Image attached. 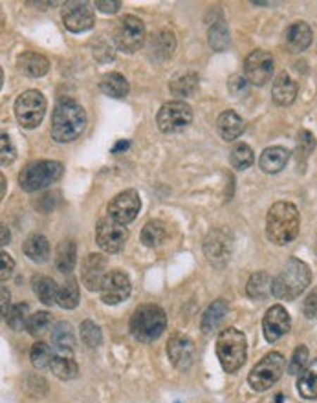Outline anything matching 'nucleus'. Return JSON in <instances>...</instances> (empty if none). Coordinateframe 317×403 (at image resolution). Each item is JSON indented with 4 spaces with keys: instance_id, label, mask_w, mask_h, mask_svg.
<instances>
[{
    "instance_id": "nucleus-39",
    "label": "nucleus",
    "mask_w": 317,
    "mask_h": 403,
    "mask_svg": "<svg viewBox=\"0 0 317 403\" xmlns=\"http://www.w3.org/2000/svg\"><path fill=\"white\" fill-rule=\"evenodd\" d=\"M28 311L30 306L26 302H19V304H13L8 311V316H6V323L10 326L11 330H23L26 328L28 325Z\"/></svg>"
},
{
    "instance_id": "nucleus-47",
    "label": "nucleus",
    "mask_w": 317,
    "mask_h": 403,
    "mask_svg": "<svg viewBox=\"0 0 317 403\" xmlns=\"http://www.w3.org/2000/svg\"><path fill=\"white\" fill-rule=\"evenodd\" d=\"M303 314L308 319H317V288L308 293L303 301Z\"/></svg>"
},
{
    "instance_id": "nucleus-5",
    "label": "nucleus",
    "mask_w": 317,
    "mask_h": 403,
    "mask_svg": "<svg viewBox=\"0 0 317 403\" xmlns=\"http://www.w3.org/2000/svg\"><path fill=\"white\" fill-rule=\"evenodd\" d=\"M216 356H218L222 368L228 374L239 371L246 361V356H248L246 335L237 328L222 330L216 337Z\"/></svg>"
},
{
    "instance_id": "nucleus-54",
    "label": "nucleus",
    "mask_w": 317,
    "mask_h": 403,
    "mask_svg": "<svg viewBox=\"0 0 317 403\" xmlns=\"http://www.w3.org/2000/svg\"><path fill=\"white\" fill-rule=\"evenodd\" d=\"M0 182H2V197H4V192H6V178L4 176H0Z\"/></svg>"
},
{
    "instance_id": "nucleus-24",
    "label": "nucleus",
    "mask_w": 317,
    "mask_h": 403,
    "mask_svg": "<svg viewBox=\"0 0 317 403\" xmlns=\"http://www.w3.org/2000/svg\"><path fill=\"white\" fill-rule=\"evenodd\" d=\"M297 96V85L288 73L282 72L277 75V79L273 81V87H271V97L275 101L277 105L288 106L295 101Z\"/></svg>"
},
{
    "instance_id": "nucleus-51",
    "label": "nucleus",
    "mask_w": 317,
    "mask_h": 403,
    "mask_svg": "<svg viewBox=\"0 0 317 403\" xmlns=\"http://www.w3.org/2000/svg\"><path fill=\"white\" fill-rule=\"evenodd\" d=\"M0 293H2V301H0V304H2V316H8V311H10V292H8V288L6 286H2V290H0Z\"/></svg>"
},
{
    "instance_id": "nucleus-49",
    "label": "nucleus",
    "mask_w": 317,
    "mask_h": 403,
    "mask_svg": "<svg viewBox=\"0 0 317 403\" xmlns=\"http://www.w3.org/2000/svg\"><path fill=\"white\" fill-rule=\"evenodd\" d=\"M246 78H242V75H233L231 78V81L228 82V88H230V92L233 94V96H240L242 92H246Z\"/></svg>"
},
{
    "instance_id": "nucleus-55",
    "label": "nucleus",
    "mask_w": 317,
    "mask_h": 403,
    "mask_svg": "<svg viewBox=\"0 0 317 403\" xmlns=\"http://www.w3.org/2000/svg\"><path fill=\"white\" fill-rule=\"evenodd\" d=\"M313 247H316V253H317V238H316V246H313Z\"/></svg>"
},
{
    "instance_id": "nucleus-40",
    "label": "nucleus",
    "mask_w": 317,
    "mask_h": 403,
    "mask_svg": "<svg viewBox=\"0 0 317 403\" xmlns=\"http://www.w3.org/2000/svg\"><path fill=\"white\" fill-rule=\"evenodd\" d=\"M50 326H51L50 314H48V311H37V314L30 316L26 330H28V334L33 335V337H42V335L50 330Z\"/></svg>"
},
{
    "instance_id": "nucleus-13",
    "label": "nucleus",
    "mask_w": 317,
    "mask_h": 403,
    "mask_svg": "<svg viewBox=\"0 0 317 403\" xmlns=\"http://www.w3.org/2000/svg\"><path fill=\"white\" fill-rule=\"evenodd\" d=\"M129 238V231L116 220L105 218L96 228V242L106 253H118L123 249L125 242Z\"/></svg>"
},
{
    "instance_id": "nucleus-38",
    "label": "nucleus",
    "mask_w": 317,
    "mask_h": 403,
    "mask_svg": "<svg viewBox=\"0 0 317 403\" xmlns=\"http://www.w3.org/2000/svg\"><path fill=\"white\" fill-rule=\"evenodd\" d=\"M57 304L65 310H74L79 304V286L75 279H68L59 288V297H57Z\"/></svg>"
},
{
    "instance_id": "nucleus-53",
    "label": "nucleus",
    "mask_w": 317,
    "mask_h": 403,
    "mask_svg": "<svg viewBox=\"0 0 317 403\" xmlns=\"http://www.w3.org/2000/svg\"><path fill=\"white\" fill-rule=\"evenodd\" d=\"M129 145H130V143L125 142V140H123V142H120V143H118V145L114 147V149H112V152H114V154H116V152L123 151V149H127V147H129Z\"/></svg>"
},
{
    "instance_id": "nucleus-43",
    "label": "nucleus",
    "mask_w": 317,
    "mask_h": 403,
    "mask_svg": "<svg viewBox=\"0 0 317 403\" xmlns=\"http://www.w3.org/2000/svg\"><path fill=\"white\" fill-rule=\"evenodd\" d=\"M51 357H54V354H51L50 347H48L46 343H42V341H37V343L32 347V350H30V359H32V365L37 366V368L50 366Z\"/></svg>"
},
{
    "instance_id": "nucleus-42",
    "label": "nucleus",
    "mask_w": 317,
    "mask_h": 403,
    "mask_svg": "<svg viewBox=\"0 0 317 403\" xmlns=\"http://www.w3.org/2000/svg\"><path fill=\"white\" fill-rule=\"evenodd\" d=\"M79 330H81V341H83L87 347L97 348L103 343L101 328H99L94 321H83Z\"/></svg>"
},
{
    "instance_id": "nucleus-32",
    "label": "nucleus",
    "mask_w": 317,
    "mask_h": 403,
    "mask_svg": "<svg viewBox=\"0 0 317 403\" xmlns=\"http://www.w3.org/2000/svg\"><path fill=\"white\" fill-rule=\"evenodd\" d=\"M77 246L74 240H63L56 249V268L61 273H70L77 262Z\"/></svg>"
},
{
    "instance_id": "nucleus-14",
    "label": "nucleus",
    "mask_w": 317,
    "mask_h": 403,
    "mask_svg": "<svg viewBox=\"0 0 317 403\" xmlns=\"http://www.w3.org/2000/svg\"><path fill=\"white\" fill-rule=\"evenodd\" d=\"M63 24L68 32L83 33L94 26V9L88 2H65L63 6Z\"/></svg>"
},
{
    "instance_id": "nucleus-36",
    "label": "nucleus",
    "mask_w": 317,
    "mask_h": 403,
    "mask_svg": "<svg viewBox=\"0 0 317 403\" xmlns=\"http://www.w3.org/2000/svg\"><path fill=\"white\" fill-rule=\"evenodd\" d=\"M255 161V154L253 149L248 143H237L230 152V163L233 165V169L246 170L249 169Z\"/></svg>"
},
{
    "instance_id": "nucleus-10",
    "label": "nucleus",
    "mask_w": 317,
    "mask_h": 403,
    "mask_svg": "<svg viewBox=\"0 0 317 403\" xmlns=\"http://www.w3.org/2000/svg\"><path fill=\"white\" fill-rule=\"evenodd\" d=\"M114 42L125 54H134L145 42V24L134 15H125L114 30Z\"/></svg>"
},
{
    "instance_id": "nucleus-15",
    "label": "nucleus",
    "mask_w": 317,
    "mask_h": 403,
    "mask_svg": "<svg viewBox=\"0 0 317 403\" xmlns=\"http://www.w3.org/2000/svg\"><path fill=\"white\" fill-rule=\"evenodd\" d=\"M231 237L222 229H215L207 235L206 242H204V253H206L209 264L216 266V268H224L230 262L231 256Z\"/></svg>"
},
{
    "instance_id": "nucleus-9",
    "label": "nucleus",
    "mask_w": 317,
    "mask_h": 403,
    "mask_svg": "<svg viewBox=\"0 0 317 403\" xmlns=\"http://www.w3.org/2000/svg\"><path fill=\"white\" fill-rule=\"evenodd\" d=\"M193 121V108L185 101H169L161 106L156 116V123L163 134H178Z\"/></svg>"
},
{
    "instance_id": "nucleus-6",
    "label": "nucleus",
    "mask_w": 317,
    "mask_h": 403,
    "mask_svg": "<svg viewBox=\"0 0 317 403\" xmlns=\"http://www.w3.org/2000/svg\"><path fill=\"white\" fill-rule=\"evenodd\" d=\"M63 176V163L54 160H39L20 170L19 183L26 192L42 191Z\"/></svg>"
},
{
    "instance_id": "nucleus-26",
    "label": "nucleus",
    "mask_w": 317,
    "mask_h": 403,
    "mask_svg": "<svg viewBox=\"0 0 317 403\" xmlns=\"http://www.w3.org/2000/svg\"><path fill=\"white\" fill-rule=\"evenodd\" d=\"M225 314H228V301L225 299H216L213 304L207 306L202 316V332L204 334H213L218 326L222 325Z\"/></svg>"
},
{
    "instance_id": "nucleus-46",
    "label": "nucleus",
    "mask_w": 317,
    "mask_h": 403,
    "mask_svg": "<svg viewBox=\"0 0 317 403\" xmlns=\"http://www.w3.org/2000/svg\"><path fill=\"white\" fill-rule=\"evenodd\" d=\"M0 160H2V165H10L13 163L15 158H17V151H15L13 143H11V137L8 134H2L0 136Z\"/></svg>"
},
{
    "instance_id": "nucleus-33",
    "label": "nucleus",
    "mask_w": 317,
    "mask_h": 403,
    "mask_svg": "<svg viewBox=\"0 0 317 403\" xmlns=\"http://www.w3.org/2000/svg\"><path fill=\"white\" fill-rule=\"evenodd\" d=\"M170 92L176 97L193 96L198 88V75L194 72H180L169 82Z\"/></svg>"
},
{
    "instance_id": "nucleus-52",
    "label": "nucleus",
    "mask_w": 317,
    "mask_h": 403,
    "mask_svg": "<svg viewBox=\"0 0 317 403\" xmlns=\"http://www.w3.org/2000/svg\"><path fill=\"white\" fill-rule=\"evenodd\" d=\"M2 246H6V244H10V229L6 228V225H2Z\"/></svg>"
},
{
    "instance_id": "nucleus-34",
    "label": "nucleus",
    "mask_w": 317,
    "mask_h": 403,
    "mask_svg": "<svg viewBox=\"0 0 317 403\" xmlns=\"http://www.w3.org/2000/svg\"><path fill=\"white\" fill-rule=\"evenodd\" d=\"M297 390L304 399L317 398V359H313V361L301 372L297 380Z\"/></svg>"
},
{
    "instance_id": "nucleus-31",
    "label": "nucleus",
    "mask_w": 317,
    "mask_h": 403,
    "mask_svg": "<svg viewBox=\"0 0 317 403\" xmlns=\"http://www.w3.org/2000/svg\"><path fill=\"white\" fill-rule=\"evenodd\" d=\"M99 88H101L105 96L114 97V99H121V97L127 96L130 90L129 81L118 72L106 73L105 78L101 79V82H99Z\"/></svg>"
},
{
    "instance_id": "nucleus-16",
    "label": "nucleus",
    "mask_w": 317,
    "mask_h": 403,
    "mask_svg": "<svg viewBox=\"0 0 317 403\" xmlns=\"http://www.w3.org/2000/svg\"><path fill=\"white\" fill-rule=\"evenodd\" d=\"M130 295L129 275L121 270H112L106 273L101 286V301L105 304H120Z\"/></svg>"
},
{
    "instance_id": "nucleus-1",
    "label": "nucleus",
    "mask_w": 317,
    "mask_h": 403,
    "mask_svg": "<svg viewBox=\"0 0 317 403\" xmlns=\"http://www.w3.org/2000/svg\"><path fill=\"white\" fill-rule=\"evenodd\" d=\"M87 125V112L77 101L63 99L57 103L51 116V137L57 143H70L77 140Z\"/></svg>"
},
{
    "instance_id": "nucleus-4",
    "label": "nucleus",
    "mask_w": 317,
    "mask_h": 403,
    "mask_svg": "<svg viewBox=\"0 0 317 403\" xmlns=\"http://www.w3.org/2000/svg\"><path fill=\"white\" fill-rule=\"evenodd\" d=\"M167 326L166 311L158 304H142L134 310L130 317V334L142 341V343H152L156 341Z\"/></svg>"
},
{
    "instance_id": "nucleus-35",
    "label": "nucleus",
    "mask_w": 317,
    "mask_h": 403,
    "mask_svg": "<svg viewBox=\"0 0 317 403\" xmlns=\"http://www.w3.org/2000/svg\"><path fill=\"white\" fill-rule=\"evenodd\" d=\"M51 343L56 345L57 350H74L75 335L74 330H72V325L66 323V321L57 323V325L51 328Z\"/></svg>"
},
{
    "instance_id": "nucleus-44",
    "label": "nucleus",
    "mask_w": 317,
    "mask_h": 403,
    "mask_svg": "<svg viewBox=\"0 0 317 403\" xmlns=\"http://www.w3.org/2000/svg\"><path fill=\"white\" fill-rule=\"evenodd\" d=\"M317 147V140L310 130H299L297 134V158L299 161L306 160Z\"/></svg>"
},
{
    "instance_id": "nucleus-28",
    "label": "nucleus",
    "mask_w": 317,
    "mask_h": 403,
    "mask_svg": "<svg viewBox=\"0 0 317 403\" xmlns=\"http://www.w3.org/2000/svg\"><path fill=\"white\" fill-rule=\"evenodd\" d=\"M175 48H176L175 33L169 32V30H160V32H156L154 35H152L151 48H149V50L152 51L154 59L163 61L173 55Z\"/></svg>"
},
{
    "instance_id": "nucleus-17",
    "label": "nucleus",
    "mask_w": 317,
    "mask_h": 403,
    "mask_svg": "<svg viewBox=\"0 0 317 403\" xmlns=\"http://www.w3.org/2000/svg\"><path fill=\"white\" fill-rule=\"evenodd\" d=\"M290 326H292L290 314L280 304H273L266 311L264 319H262V332H264V337H266L268 343H275L277 339L288 334Z\"/></svg>"
},
{
    "instance_id": "nucleus-20",
    "label": "nucleus",
    "mask_w": 317,
    "mask_h": 403,
    "mask_svg": "<svg viewBox=\"0 0 317 403\" xmlns=\"http://www.w3.org/2000/svg\"><path fill=\"white\" fill-rule=\"evenodd\" d=\"M285 44L292 54H301L312 44V30L306 23L299 20V23L290 24L285 32Z\"/></svg>"
},
{
    "instance_id": "nucleus-3",
    "label": "nucleus",
    "mask_w": 317,
    "mask_h": 403,
    "mask_svg": "<svg viewBox=\"0 0 317 403\" xmlns=\"http://www.w3.org/2000/svg\"><path fill=\"white\" fill-rule=\"evenodd\" d=\"M310 280H312V273H310V268H308L306 262L292 256L282 266L280 273L273 279L271 293L277 299H282V301H294L308 288Z\"/></svg>"
},
{
    "instance_id": "nucleus-18",
    "label": "nucleus",
    "mask_w": 317,
    "mask_h": 403,
    "mask_svg": "<svg viewBox=\"0 0 317 403\" xmlns=\"http://www.w3.org/2000/svg\"><path fill=\"white\" fill-rule=\"evenodd\" d=\"M106 273V259L99 253H90L81 264V280L90 292H101Z\"/></svg>"
},
{
    "instance_id": "nucleus-22",
    "label": "nucleus",
    "mask_w": 317,
    "mask_h": 403,
    "mask_svg": "<svg viewBox=\"0 0 317 403\" xmlns=\"http://www.w3.org/2000/svg\"><path fill=\"white\" fill-rule=\"evenodd\" d=\"M50 368L51 374L63 381L74 380L79 374V366L77 363H75L72 350H57V352L54 354V357H51Z\"/></svg>"
},
{
    "instance_id": "nucleus-30",
    "label": "nucleus",
    "mask_w": 317,
    "mask_h": 403,
    "mask_svg": "<svg viewBox=\"0 0 317 403\" xmlns=\"http://www.w3.org/2000/svg\"><path fill=\"white\" fill-rule=\"evenodd\" d=\"M24 255L28 256L30 261L33 262H46L48 256H50V242H48L46 237L42 235H32V237L26 238L24 242Z\"/></svg>"
},
{
    "instance_id": "nucleus-41",
    "label": "nucleus",
    "mask_w": 317,
    "mask_h": 403,
    "mask_svg": "<svg viewBox=\"0 0 317 403\" xmlns=\"http://www.w3.org/2000/svg\"><path fill=\"white\" fill-rule=\"evenodd\" d=\"M209 44L215 51L225 50L228 44H230V32H228V27L222 20L209 27Z\"/></svg>"
},
{
    "instance_id": "nucleus-8",
    "label": "nucleus",
    "mask_w": 317,
    "mask_h": 403,
    "mask_svg": "<svg viewBox=\"0 0 317 403\" xmlns=\"http://www.w3.org/2000/svg\"><path fill=\"white\" fill-rule=\"evenodd\" d=\"M46 114V97L39 90L23 92L15 101V116L24 128H35Z\"/></svg>"
},
{
    "instance_id": "nucleus-7",
    "label": "nucleus",
    "mask_w": 317,
    "mask_h": 403,
    "mask_svg": "<svg viewBox=\"0 0 317 403\" xmlns=\"http://www.w3.org/2000/svg\"><path fill=\"white\" fill-rule=\"evenodd\" d=\"M286 368V359L280 352H270L262 357L257 365L253 366L251 372L248 376V381L251 385L253 390L264 392V390L271 389L277 381L280 380V376Z\"/></svg>"
},
{
    "instance_id": "nucleus-21",
    "label": "nucleus",
    "mask_w": 317,
    "mask_h": 403,
    "mask_svg": "<svg viewBox=\"0 0 317 403\" xmlns=\"http://www.w3.org/2000/svg\"><path fill=\"white\" fill-rule=\"evenodd\" d=\"M290 156H292V152L286 147H268V149H264L261 158H259V167L266 174H277L285 169Z\"/></svg>"
},
{
    "instance_id": "nucleus-2",
    "label": "nucleus",
    "mask_w": 317,
    "mask_h": 403,
    "mask_svg": "<svg viewBox=\"0 0 317 403\" xmlns=\"http://www.w3.org/2000/svg\"><path fill=\"white\" fill-rule=\"evenodd\" d=\"M301 216L294 204L277 202L270 207L266 215V237L277 246L290 244L299 235Z\"/></svg>"
},
{
    "instance_id": "nucleus-37",
    "label": "nucleus",
    "mask_w": 317,
    "mask_h": 403,
    "mask_svg": "<svg viewBox=\"0 0 317 403\" xmlns=\"http://www.w3.org/2000/svg\"><path fill=\"white\" fill-rule=\"evenodd\" d=\"M166 240V225L160 220H151L143 225L142 229V242L147 247H156Z\"/></svg>"
},
{
    "instance_id": "nucleus-12",
    "label": "nucleus",
    "mask_w": 317,
    "mask_h": 403,
    "mask_svg": "<svg viewBox=\"0 0 317 403\" xmlns=\"http://www.w3.org/2000/svg\"><path fill=\"white\" fill-rule=\"evenodd\" d=\"M273 57L264 50H255L244 61V75L246 81L255 87H264L273 75Z\"/></svg>"
},
{
    "instance_id": "nucleus-45",
    "label": "nucleus",
    "mask_w": 317,
    "mask_h": 403,
    "mask_svg": "<svg viewBox=\"0 0 317 403\" xmlns=\"http://www.w3.org/2000/svg\"><path fill=\"white\" fill-rule=\"evenodd\" d=\"M306 363H308V348L304 345H299L297 348L294 350V356L290 359V365H288V372L290 374H301V372L306 368Z\"/></svg>"
},
{
    "instance_id": "nucleus-11",
    "label": "nucleus",
    "mask_w": 317,
    "mask_h": 403,
    "mask_svg": "<svg viewBox=\"0 0 317 403\" xmlns=\"http://www.w3.org/2000/svg\"><path fill=\"white\" fill-rule=\"evenodd\" d=\"M142 202H139L138 191L134 189H127V191L116 194L111 202H108V218L116 220L118 224L127 225L130 224L139 213Z\"/></svg>"
},
{
    "instance_id": "nucleus-29",
    "label": "nucleus",
    "mask_w": 317,
    "mask_h": 403,
    "mask_svg": "<svg viewBox=\"0 0 317 403\" xmlns=\"http://www.w3.org/2000/svg\"><path fill=\"white\" fill-rule=\"evenodd\" d=\"M271 286H273V280H271L270 273L257 271L249 277L248 284H246V292L255 301H264L271 295Z\"/></svg>"
},
{
    "instance_id": "nucleus-50",
    "label": "nucleus",
    "mask_w": 317,
    "mask_h": 403,
    "mask_svg": "<svg viewBox=\"0 0 317 403\" xmlns=\"http://www.w3.org/2000/svg\"><path fill=\"white\" fill-rule=\"evenodd\" d=\"M96 8L103 13H118L121 8V2L120 0H111V2H103V0H97L96 2Z\"/></svg>"
},
{
    "instance_id": "nucleus-23",
    "label": "nucleus",
    "mask_w": 317,
    "mask_h": 403,
    "mask_svg": "<svg viewBox=\"0 0 317 403\" xmlns=\"http://www.w3.org/2000/svg\"><path fill=\"white\" fill-rule=\"evenodd\" d=\"M17 66H19V72L28 78H42L50 70V63L46 57L35 54V51H24L23 55H19Z\"/></svg>"
},
{
    "instance_id": "nucleus-25",
    "label": "nucleus",
    "mask_w": 317,
    "mask_h": 403,
    "mask_svg": "<svg viewBox=\"0 0 317 403\" xmlns=\"http://www.w3.org/2000/svg\"><path fill=\"white\" fill-rule=\"evenodd\" d=\"M216 130L225 142H233L242 134L244 130V121L235 110H225L222 112L218 121H216Z\"/></svg>"
},
{
    "instance_id": "nucleus-27",
    "label": "nucleus",
    "mask_w": 317,
    "mask_h": 403,
    "mask_svg": "<svg viewBox=\"0 0 317 403\" xmlns=\"http://www.w3.org/2000/svg\"><path fill=\"white\" fill-rule=\"evenodd\" d=\"M32 286L33 292H35V295H37L42 304H46V306L56 304L57 297H59V288H57V283L51 277L37 275V277H33Z\"/></svg>"
},
{
    "instance_id": "nucleus-19",
    "label": "nucleus",
    "mask_w": 317,
    "mask_h": 403,
    "mask_svg": "<svg viewBox=\"0 0 317 403\" xmlns=\"http://www.w3.org/2000/svg\"><path fill=\"white\" fill-rule=\"evenodd\" d=\"M167 356L170 363L180 368V371H187L189 366L194 361V345L193 341L185 335H173L167 345Z\"/></svg>"
},
{
    "instance_id": "nucleus-48",
    "label": "nucleus",
    "mask_w": 317,
    "mask_h": 403,
    "mask_svg": "<svg viewBox=\"0 0 317 403\" xmlns=\"http://www.w3.org/2000/svg\"><path fill=\"white\" fill-rule=\"evenodd\" d=\"M0 262H2V268H0V279L6 280L10 279L11 273H13V268H15V262L11 259V255H8L6 252L0 253Z\"/></svg>"
}]
</instances>
